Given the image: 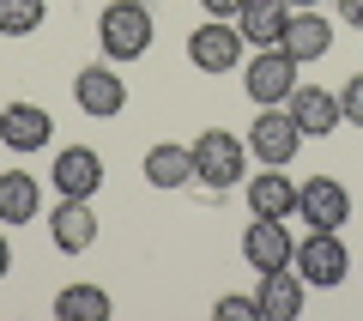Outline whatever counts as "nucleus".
<instances>
[{
    "label": "nucleus",
    "instance_id": "obj_21",
    "mask_svg": "<svg viewBox=\"0 0 363 321\" xmlns=\"http://www.w3.org/2000/svg\"><path fill=\"white\" fill-rule=\"evenodd\" d=\"M49 18V0H0V37H30Z\"/></svg>",
    "mask_w": 363,
    "mask_h": 321
},
{
    "label": "nucleus",
    "instance_id": "obj_22",
    "mask_svg": "<svg viewBox=\"0 0 363 321\" xmlns=\"http://www.w3.org/2000/svg\"><path fill=\"white\" fill-rule=\"evenodd\" d=\"M339 109H345L351 128H363V73H351V79H345V91H339Z\"/></svg>",
    "mask_w": 363,
    "mask_h": 321
},
{
    "label": "nucleus",
    "instance_id": "obj_4",
    "mask_svg": "<svg viewBox=\"0 0 363 321\" xmlns=\"http://www.w3.org/2000/svg\"><path fill=\"white\" fill-rule=\"evenodd\" d=\"M297 146H303V128L291 121V109H279V103L248 121V158H260V164L285 170L291 158H297Z\"/></svg>",
    "mask_w": 363,
    "mask_h": 321
},
{
    "label": "nucleus",
    "instance_id": "obj_16",
    "mask_svg": "<svg viewBox=\"0 0 363 321\" xmlns=\"http://www.w3.org/2000/svg\"><path fill=\"white\" fill-rule=\"evenodd\" d=\"M248 212L255 219H291L297 212V182L279 176L272 164H260V176H248Z\"/></svg>",
    "mask_w": 363,
    "mask_h": 321
},
{
    "label": "nucleus",
    "instance_id": "obj_18",
    "mask_svg": "<svg viewBox=\"0 0 363 321\" xmlns=\"http://www.w3.org/2000/svg\"><path fill=\"white\" fill-rule=\"evenodd\" d=\"M145 182L152 188H188L194 182V146H152L145 152Z\"/></svg>",
    "mask_w": 363,
    "mask_h": 321
},
{
    "label": "nucleus",
    "instance_id": "obj_5",
    "mask_svg": "<svg viewBox=\"0 0 363 321\" xmlns=\"http://www.w3.org/2000/svg\"><path fill=\"white\" fill-rule=\"evenodd\" d=\"M291 267L303 273V285L333 291V285H345L351 255H345V243H339V231H309V236L297 243V261H291Z\"/></svg>",
    "mask_w": 363,
    "mask_h": 321
},
{
    "label": "nucleus",
    "instance_id": "obj_3",
    "mask_svg": "<svg viewBox=\"0 0 363 321\" xmlns=\"http://www.w3.org/2000/svg\"><path fill=\"white\" fill-rule=\"evenodd\" d=\"M73 103L85 109V116L109 121V116L128 109V79L116 73V61H91V67H79V73H73Z\"/></svg>",
    "mask_w": 363,
    "mask_h": 321
},
{
    "label": "nucleus",
    "instance_id": "obj_8",
    "mask_svg": "<svg viewBox=\"0 0 363 321\" xmlns=\"http://www.w3.org/2000/svg\"><path fill=\"white\" fill-rule=\"evenodd\" d=\"M188 61H194L200 73H230V67L242 61V31H236V18H206V25L188 37Z\"/></svg>",
    "mask_w": 363,
    "mask_h": 321
},
{
    "label": "nucleus",
    "instance_id": "obj_1",
    "mask_svg": "<svg viewBox=\"0 0 363 321\" xmlns=\"http://www.w3.org/2000/svg\"><path fill=\"white\" fill-rule=\"evenodd\" d=\"M152 13L140 0H109L104 18H97V43H104V61H140L152 49Z\"/></svg>",
    "mask_w": 363,
    "mask_h": 321
},
{
    "label": "nucleus",
    "instance_id": "obj_27",
    "mask_svg": "<svg viewBox=\"0 0 363 321\" xmlns=\"http://www.w3.org/2000/svg\"><path fill=\"white\" fill-rule=\"evenodd\" d=\"M291 6H321V0H291Z\"/></svg>",
    "mask_w": 363,
    "mask_h": 321
},
{
    "label": "nucleus",
    "instance_id": "obj_13",
    "mask_svg": "<svg viewBox=\"0 0 363 321\" xmlns=\"http://www.w3.org/2000/svg\"><path fill=\"white\" fill-rule=\"evenodd\" d=\"M55 188L73 194V200H91V194L104 188V158L91 152V146H67V152H55Z\"/></svg>",
    "mask_w": 363,
    "mask_h": 321
},
{
    "label": "nucleus",
    "instance_id": "obj_24",
    "mask_svg": "<svg viewBox=\"0 0 363 321\" xmlns=\"http://www.w3.org/2000/svg\"><path fill=\"white\" fill-rule=\"evenodd\" d=\"M200 6H206V18H236L248 0H200Z\"/></svg>",
    "mask_w": 363,
    "mask_h": 321
},
{
    "label": "nucleus",
    "instance_id": "obj_28",
    "mask_svg": "<svg viewBox=\"0 0 363 321\" xmlns=\"http://www.w3.org/2000/svg\"><path fill=\"white\" fill-rule=\"evenodd\" d=\"M140 6H152V0H140Z\"/></svg>",
    "mask_w": 363,
    "mask_h": 321
},
{
    "label": "nucleus",
    "instance_id": "obj_12",
    "mask_svg": "<svg viewBox=\"0 0 363 321\" xmlns=\"http://www.w3.org/2000/svg\"><path fill=\"white\" fill-rule=\"evenodd\" d=\"M0 140L13 146V152H43L55 140V121L43 103H6L0 109Z\"/></svg>",
    "mask_w": 363,
    "mask_h": 321
},
{
    "label": "nucleus",
    "instance_id": "obj_26",
    "mask_svg": "<svg viewBox=\"0 0 363 321\" xmlns=\"http://www.w3.org/2000/svg\"><path fill=\"white\" fill-rule=\"evenodd\" d=\"M6 267H13V249H6V236H0V279H6Z\"/></svg>",
    "mask_w": 363,
    "mask_h": 321
},
{
    "label": "nucleus",
    "instance_id": "obj_14",
    "mask_svg": "<svg viewBox=\"0 0 363 321\" xmlns=\"http://www.w3.org/2000/svg\"><path fill=\"white\" fill-rule=\"evenodd\" d=\"M255 297H260V321H297L309 285H303L297 267H279V273H260V291Z\"/></svg>",
    "mask_w": 363,
    "mask_h": 321
},
{
    "label": "nucleus",
    "instance_id": "obj_9",
    "mask_svg": "<svg viewBox=\"0 0 363 321\" xmlns=\"http://www.w3.org/2000/svg\"><path fill=\"white\" fill-rule=\"evenodd\" d=\"M285 109H291V121L303 128V140H309V134H315V140H327V134L345 121V109H339V91H327V85H303V79H297V91L285 97Z\"/></svg>",
    "mask_w": 363,
    "mask_h": 321
},
{
    "label": "nucleus",
    "instance_id": "obj_6",
    "mask_svg": "<svg viewBox=\"0 0 363 321\" xmlns=\"http://www.w3.org/2000/svg\"><path fill=\"white\" fill-rule=\"evenodd\" d=\"M242 85H248V97H255V109H272V103H285L291 91H297V61L272 43V49H260L255 61H248Z\"/></svg>",
    "mask_w": 363,
    "mask_h": 321
},
{
    "label": "nucleus",
    "instance_id": "obj_2",
    "mask_svg": "<svg viewBox=\"0 0 363 321\" xmlns=\"http://www.w3.org/2000/svg\"><path fill=\"white\" fill-rule=\"evenodd\" d=\"M242 176H248V140H236V134H224V128H206L194 140V182H206L212 194H224Z\"/></svg>",
    "mask_w": 363,
    "mask_h": 321
},
{
    "label": "nucleus",
    "instance_id": "obj_19",
    "mask_svg": "<svg viewBox=\"0 0 363 321\" xmlns=\"http://www.w3.org/2000/svg\"><path fill=\"white\" fill-rule=\"evenodd\" d=\"M37 212H43L37 176H25V170H6V176H0V224H30Z\"/></svg>",
    "mask_w": 363,
    "mask_h": 321
},
{
    "label": "nucleus",
    "instance_id": "obj_17",
    "mask_svg": "<svg viewBox=\"0 0 363 321\" xmlns=\"http://www.w3.org/2000/svg\"><path fill=\"white\" fill-rule=\"evenodd\" d=\"M285 25H291V0H248L242 13H236V31H242V43H255V49L285 43Z\"/></svg>",
    "mask_w": 363,
    "mask_h": 321
},
{
    "label": "nucleus",
    "instance_id": "obj_15",
    "mask_svg": "<svg viewBox=\"0 0 363 321\" xmlns=\"http://www.w3.org/2000/svg\"><path fill=\"white\" fill-rule=\"evenodd\" d=\"M279 49H285L297 67H303V61H321V55L333 49V25H327L315 6H303V13L291 6V25H285V43H279Z\"/></svg>",
    "mask_w": 363,
    "mask_h": 321
},
{
    "label": "nucleus",
    "instance_id": "obj_25",
    "mask_svg": "<svg viewBox=\"0 0 363 321\" xmlns=\"http://www.w3.org/2000/svg\"><path fill=\"white\" fill-rule=\"evenodd\" d=\"M339 18H345V25H357V31H363V0H339Z\"/></svg>",
    "mask_w": 363,
    "mask_h": 321
},
{
    "label": "nucleus",
    "instance_id": "obj_20",
    "mask_svg": "<svg viewBox=\"0 0 363 321\" xmlns=\"http://www.w3.org/2000/svg\"><path fill=\"white\" fill-rule=\"evenodd\" d=\"M55 315L61 321H109V291L104 285H67L55 297Z\"/></svg>",
    "mask_w": 363,
    "mask_h": 321
},
{
    "label": "nucleus",
    "instance_id": "obj_23",
    "mask_svg": "<svg viewBox=\"0 0 363 321\" xmlns=\"http://www.w3.org/2000/svg\"><path fill=\"white\" fill-rule=\"evenodd\" d=\"M224 321H260V297H218Z\"/></svg>",
    "mask_w": 363,
    "mask_h": 321
},
{
    "label": "nucleus",
    "instance_id": "obj_7",
    "mask_svg": "<svg viewBox=\"0 0 363 321\" xmlns=\"http://www.w3.org/2000/svg\"><path fill=\"white\" fill-rule=\"evenodd\" d=\"M297 219L309 224V231H339V224L351 219V194L339 176H309L297 188Z\"/></svg>",
    "mask_w": 363,
    "mask_h": 321
},
{
    "label": "nucleus",
    "instance_id": "obj_10",
    "mask_svg": "<svg viewBox=\"0 0 363 321\" xmlns=\"http://www.w3.org/2000/svg\"><path fill=\"white\" fill-rule=\"evenodd\" d=\"M242 261L255 273H279V267H291L297 261V243H291V231H285V219H255L242 231Z\"/></svg>",
    "mask_w": 363,
    "mask_h": 321
},
{
    "label": "nucleus",
    "instance_id": "obj_11",
    "mask_svg": "<svg viewBox=\"0 0 363 321\" xmlns=\"http://www.w3.org/2000/svg\"><path fill=\"white\" fill-rule=\"evenodd\" d=\"M49 236L61 255H85L91 243H97V212H91V200H73V194H61V206L49 212Z\"/></svg>",
    "mask_w": 363,
    "mask_h": 321
}]
</instances>
